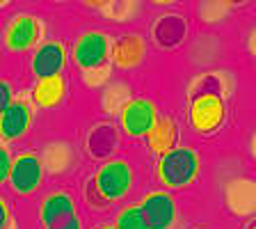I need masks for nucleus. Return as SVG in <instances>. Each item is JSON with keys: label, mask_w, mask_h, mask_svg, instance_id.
Listing matches in <instances>:
<instances>
[{"label": "nucleus", "mask_w": 256, "mask_h": 229, "mask_svg": "<svg viewBox=\"0 0 256 229\" xmlns=\"http://www.w3.org/2000/svg\"><path fill=\"white\" fill-rule=\"evenodd\" d=\"M245 229H256V220H252V222L250 224H247V227Z\"/></svg>", "instance_id": "21"}, {"label": "nucleus", "mask_w": 256, "mask_h": 229, "mask_svg": "<svg viewBox=\"0 0 256 229\" xmlns=\"http://www.w3.org/2000/svg\"><path fill=\"white\" fill-rule=\"evenodd\" d=\"M144 144L156 158L176 149L178 147V124H176V119L172 115H162L156 122V126L144 135Z\"/></svg>", "instance_id": "14"}, {"label": "nucleus", "mask_w": 256, "mask_h": 229, "mask_svg": "<svg viewBox=\"0 0 256 229\" xmlns=\"http://www.w3.org/2000/svg\"><path fill=\"white\" fill-rule=\"evenodd\" d=\"M112 42L114 39H110V35L103 30H96V28L82 30L71 46L74 67L82 74H92L112 64Z\"/></svg>", "instance_id": "4"}, {"label": "nucleus", "mask_w": 256, "mask_h": 229, "mask_svg": "<svg viewBox=\"0 0 256 229\" xmlns=\"http://www.w3.org/2000/svg\"><path fill=\"white\" fill-rule=\"evenodd\" d=\"M0 229H16L14 213H12V206L7 197L0 199Z\"/></svg>", "instance_id": "17"}, {"label": "nucleus", "mask_w": 256, "mask_h": 229, "mask_svg": "<svg viewBox=\"0 0 256 229\" xmlns=\"http://www.w3.org/2000/svg\"><path fill=\"white\" fill-rule=\"evenodd\" d=\"M48 229H85V224H82V218H80V213H78V215H74V218L64 220V222H58Z\"/></svg>", "instance_id": "19"}, {"label": "nucleus", "mask_w": 256, "mask_h": 229, "mask_svg": "<svg viewBox=\"0 0 256 229\" xmlns=\"http://www.w3.org/2000/svg\"><path fill=\"white\" fill-rule=\"evenodd\" d=\"M160 119L158 106L151 99H128L119 108V128L126 138H142Z\"/></svg>", "instance_id": "7"}, {"label": "nucleus", "mask_w": 256, "mask_h": 229, "mask_svg": "<svg viewBox=\"0 0 256 229\" xmlns=\"http://www.w3.org/2000/svg\"><path fill=\"white\" fill-rule=\"evenodd\" d=\"M44 37V23L34 14L18 12L5 23L2 30V48L10 55H23L28 51H34L42 46Z\"/></svg>", "instance_id": "5"}, {"label": "nucleus", "mask_w": 256, "mask_h": 229, "mask_svg": "<svg viewBox=\"0 0 256 229\" xmlns=\"http://www.w3.org/2000/svg\"><path fill=\"white\" fill-rule=\"evenodd\" d=\"M32 106L34 103H30L26 96H16V101L10 108L0 110V140L2 142H14L30 131L32 119H34Z\"/></svg>", "instance_id": "11"}, {"label": "nucleus", "mask_w": 256, "mask_h": 229, "mask_svg": "<svg viewBox=\"0 0 256 229\" xmlns=\"http://www.w3.org/2000/svg\"><path fill=\"white\" fill-rule=\"evenodd\" d=\"M71 58V48L62 39H48L42 46H37L30 55V74L34 80L39 78H53V76H64L66 62Z\"/></svg>", "instance_id": "8"}, {"label": "nucleus", "mask_w": 256, "mask_h": 229, "mask_svg": "<svg viewBox=\"0 0 256 229\" xmlns=\"http://www.w3.org/2000/svg\"><path fill=\"white\" fill-rule=\"evenodd\" d=\"M146 55V39L138 32H126L119 35L112 42V64L119 71H130L140 67Z\"/></svg>", "instance_id": "12"}, {"label": "nucleus", "mask_w": 256, "mask_h": 229, "mask_svg": "<svg viewBox=\"0 0 256 229\" xmlns=\"http://www.w3.org/2000/svg\"><path fill=\"white\" fill-rule=\"evenodd\" d=\"M14 101H16L14 87H12V83L7 78H2V80H0V110L10 108Z\"/></svg>", "instance_id": "18"}, {"label": "nucleus", "mask_w": 256, "mask_h": 229, "mask_svg": "<svg viewBox=\"0 0 256 229\" xmlns=\"http://www.w3.org/2000/svg\"><path fill=\"white\" fill-rule=\"evenodd\" d=\"M92 229H117L112 222H101V224H96V227H92Z\"/></svg>", "instance_id": "20"}, {"label": "nucleus", "mask_w": 256, "mask_h": 229, "mask_svg": "<svg viewBox=\"0 0 256 229\" xmlns=\"http://www.w3.org/2000/svg\"><path fill=\"white\" fill-rule=\"evenodd\" d=\"M69 94V83L64 76H53V78H39L32 83L30 87V99L32 103L42 110H53L64 103Z\"/></svg>", "instance_id": "13"}, {"label": "nucleus", "mask_w": 256, "mask_h": 229, "mask_svg": "<svg viewBox=\"0 0 256 229\" xmlns=\"http://www.w3.org/2000/svg\"><path fill=\"white\" fill-rule=\"evenodd\" d=\"M44 160L37 151H18L14 154V167L5 186L16 197H30L44 186Z\"/></svg>", "instance_id": "6"}, {"label": "nucleus", "mask_w": 256, "mask_h": 229, "mask_svg": "<svg viewBox=\"0 0 256 229\" xmlns=\"http://www.w3.org/2000/svg\"><path fill=\"white\" fill-rule=\"evenodd\" d=\"M224 122H226V99H224L220 78L206 76L190 94L188 126L194 135L208 138L218 133Z\"/></svg>", "instance_id": "2"}, {"label": "nucleus", "mask_w": 256, "mask_h": 229, "mask_svg": "<svg viewBox=\"0 0 256 229\" xmlns=\"http://www.w3.org/2000/svg\"><path fill=\"white\" fill-rule=\"evenodd\" d=\"M12 167H14V154L10 151L7 144L0 147V183H7L12 174Z\"/></svg>", "instance_id": "16"}, {"label": "nucleus", "mask_w": 256, "mask_h": 229, "mask_svg": "<svg viewBox=\"0 0 256 229\" xmlns=\"http://www.w3.org/2000/svg\"><path fill=\"white\" fill-rule=\"evenodd\" d=\"M80 213L78 202L71 192L62 190V188H55V190H48L42 199H39L37 206V222L42 229L53 227L58 222L74 218Z\"/></svg>", "instance_id": "10"}, {"label": "nucleus", "mask_w": 256, "mask_h": 229, "mask_svg": "<svg viewBox=\"0 0 256 229\" xmlns=\"http://www.w3.org/2000/svg\"><path fill=\"white\" fill-rule=\"evenodd\" d=\"M202 172V158L192 147H176L158 156L154 165V176L162 190H186L194 186Z\"/></svg>", "instance_id": "3"}, {"label": "nucleus", "mask_w": 256, "mask_h": 229, "mask_svg": "<svg viewBox=\"0 0 256 229\" xmlns=\"http://www.w3.org/2000/svg\"><path fill=\"white\" fill-rule=\"evenodd\" d=\"M138 204L149 222V229H174L178 220V204L170 190H146Z\"/></svg>", "instance_id": "9"}, {"label": "nucleus", "mask_w": 256, "mask_h": 229, "mask_svg": "<svg viewBox=\"0 0 256 229\" xmlns=\"http://www.w3.org/2000/svg\"><path fill=\"white\" fill-rule=\"evenodd\" d=\"M135 170L126 158H106L85 181L82 195L92 211H106L133 192Z\"/></svg>", "instance_id": "1"}, {"label": "nucleus", "mask_w": 256, "mask_h": 229, "mask_svg": "<svg viewBox=\"0 0 256 229\" xmlns=\"http://www.w3.org/2000/svg\"><path fill=\"white\" fill-rule=\"evenodd\" d=\"M112 224L117 229H149V222L144 218L140 204H124L114 213Z\"/></svg>", "instance_id": "15"}]
</instances>
